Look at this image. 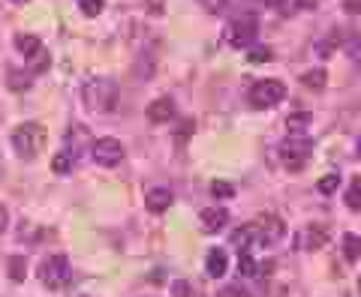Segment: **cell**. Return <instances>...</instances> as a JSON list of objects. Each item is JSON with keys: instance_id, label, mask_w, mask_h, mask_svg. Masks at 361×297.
Returning a JSON list of instances; mask_svg holds the SVG:
<instances>
[{"instance_id": "cell-1", "label": "cell", "mask_w": 361, "mask_h": 297, "mask_svg": "<svg viewBox=\"0 0 361 297\" xmlns=\"http://www.w3.org/2000/svg\"><path fill=\"white\" fill-rule=\"evenodd\" d=\"M82 99L90 111L97 114H106V111H115L118 108V84L111 78H94L82 87Z\"/></svg>"}, {"instance_id": "cell-5", "label": "cell", "mask_w": 361, "mask_h": 297, "mask_svg": "<svg viewBox=\"0 0 361 297\" xmlns=\"http://www.w3.org/2000/svg\"><path fill=\"white\" fill-rule=\"evenodd\" d=\"M256 33H259V18L253 13H244L238 18H232L229 30H226V39H229L232 49H250Z\"/></svg>"}, {"instance_id": "cell-35", "label": "cell", "mask_w": 361, "mask_h": 297, "mask_svg": "<svg viewBox=\"0 0 361 297\" xmlns=\"http://www.w3.org/2000/svg\"><path fill=\"white\" fill-rule=\"evenodd\" d=\"M13 4H27V0H13Z\"/></svg>"}, {"instance_id": "cell-3", "label": "cell", "mask_w": 361, "mask_h": 297, "mask_svg": "<svg viewBox=\"0 0 361 297\" xmlns=\"http://www.w3.org/2000/svg\"><path fill=\"white\" fill-rule=\"evenodd\" d=\"M39 279L45 289H51V291H58L63 289L66 282L73 279V270H70V258L61 255V253H54L42 261V267H39Z\"/></svg>"}, {"instance_id": "cell-26", "label": "cell", "mask_w": 361, "mask_h": 297, "mask_svg": "<svg viewBox=\"0 0 361 297\" xmlns=\"http://www.w3.org/2000/svg\"><path fill=\"white\" fill-rule=\"evenodd\" d=\"M337 187H341V177H337V175H325V177L319 180V184H316V189H319L322 196H331V192H334Z\"/></svg>"}, {"instance_id": "cell-33", "label": "cell", "mask_w": 361, "mask_h": 297, "mask_svg": "<svg viewBox=\"0 0 361 297\" xmlns=\"http://www.w3.org/2000/svg\"><path fill=\"white\" fill-rule=\"evenodd\" d=\"M346 9L349 13H361V0H346Z\"/></svg>"}, {"instance_id": "cell-4", "label": "cell", "mask_w": 361, "mask_h": 297, "mask_svg": "<svg viewBox=\"0 0 361 297\" xmlns=\"http://www.w3.org/2000/svg\"><path fill=\"white\" fill-rule=\"evenodd\" d=\"M310 151H313V144L307 139H301V135H289V139L277 147V156L289 171H298V168L307 165Z\"/></svg>"}, {"instance_id": "cell-21", "label": "cell", "mask_w": 361, "mask_h": 297, "mask_svg": "<svg viewBox=\"0 0 361 297\" xmlns=\"http://www.w3.org/2000/svg\"><path fill=\"white\" fill-rule=\"evenodd\" d=\"M346 208L361 210V175L353 177V184H349V189H346Z\"/></svg>"}, {"instance_id": "cell-17", "label": "cell", "mask_w": 361, "mask_h": 297, "mask_svg": "<svg viewBox=\"0 0 361 297\" xmlns=\"http://www.w3.org/2000/svg\"><path fill=\"white\" fill-rule=\"evenodd\" d=\"M16 45H18V51L25 54V57H30V54H37L39 49H42V42H39V37H33V33H18L16 37Z\"/></svg>"}, {"instance_id": "cell-24", "label": "cell", "mask_w": 361, "mask_h": 297, "mask_svg": "<svg viewBox=\"0 0 361 297\" xmlns=\"http://www.w3.org/2000/svg\"><path fill=\"white\" fill-rule=\"evenodd\" d=\"M78 9H82V15L97 18L106 9V4H103V0H78Z\"/></svg>"}, {"instance_id": "cell-30", "label": "cell", "mask_w": 361, "mask_h": 297, "mask_svg": "<svg viewBox=\"0 0 361 297\" xmlns=\"http://www.w3.org/2000/svg\"><path fill=\"white\" fill-rule=\"evenodd\" d=\"M172 297H190V282H184V279L172 282Z\"/></svg>"}, {"instance_id": "cell-18", "label": "cell", "mask_w": 361, "mask_h": 297, "mask_svg": "<svg viewBox=\"0 0 361 297\" xmlns=\"http://www.w3.org/2000/svg\"><path fill=\"white\" fill-rule=\"evenodd\" d=\"M30 72L25 70V72H21V70H9L6 72V84H9V90H27L33 82H30Z\"/></svg>"}, {"instance_id": "cell-23", "label": "cell", "mask_w": 361, "mask_h": 297, "mask_svg": "<svg viewBox=\"0 0 361 297\" xmlns=\"http://www.w3.org/2000/svg\"><path fill=\"white\" fill-rule=\"evenodd\" d=\"M70 168H73V151H61L51 159V171H58V175H66Z\"/></svg>"}, {"instance_id": "cell-32", "label": "cell", "mask_w": 361, "mask_h": 297, "mask_svg": "<svg viewBox=\"0 0 361 297\" xmlns=\"http://www.w3.org/2000/svg\"><path fill=\"white\" fill-rule=\"evenodd\" d=\"M6 225H9V210L4 208V204H0V234L6 232Z\"/></svg>"}, {"instance_id": "cell-36", "label": "cell", "mask_w": 361, "mask_h": 297, "mask_svg": "<svg viewBox=\"0 0 361 297\" xmlns=\"http://www.w3.org/2000/svg\"><path fill=\"white\" fill-rule=\"evenodd\" d=\"M358 153H361V141H358Z\"/></svg>"}, {"instance_id": "cell-34", "label": "cell", "mask_w": 361, "mask_h": 297, "mask_svg": "<svg viewBox=\"0 0 361 297\" xmlns=\"http://www.w3.org/2000/svg\"><path fill=\"white\" fill-rule=\"evenodd\" d=\"M268 4H271V6H280V4H283V0H268Z\"/></svg>"}, {"instance_id": "cell-20", "label": "cell", "mask_w": 361, "mask_h": 297, "mask_svg": "<svg viewBox=\"0 0 361 297\" xmlns=\"http://www.w3.org/2000/svg\"><path fill=\"white\" fill-rule=\"evenodd\" d=\"M286 127H289L292 135H301V129L310 127V111H295V114H289V118H286Z\"/></svg>"}, {"instance_id": "cell-11", "label": "cell", "mask_w": 361, "mask_h": 297, "mask_svg": "<svg viewBox=\"0 0 361 297\" xmlns=\"http://www.w3.org/2000/svg\"><path fill=\"white\" fill-rule=\"evenodd\" d=\"M226 267H229V255H226L220 246L208 249V255H205V270H208V277L220 279L223 273H226Z\"/></svg>"}, {"instance_id": "cell-37", "label": "cell", "mask_w": 361, "mask_h": 297, "mask_svg": "<svg viewBox=\"0 0 361 297\" xmlns=\"http://www.w3.org/2000/svg\"><path fill=\"white\" fill-rule=\"evenodd\" d=\"M358 291H361V279H358Z\"/></svg>"}, {"instance_id": "cell-19", "label": "cell", "mask_w": 361, "mask_h": 297, "mask_svg": "<svg viewBox=\"0 0 361 297\" xmlns=\"http://www.w3.org/2000/svg\"><path fill=\"white\" fill-rule=\"evenodd\" d=\"M343 258L346 261H358L361 258V237L358 234H343Z\"/></svg>"}, {"instance_id": "cell-15", "label": "cell", "mask_w": 361, "mask_h": 297, "mask_svg": "<svg viewBox=\"0 0 361 297\" xmlns=\"http://www.w3.org/2000/svg\"><path fill=\"white\" fill-rule=\"evenodd\" d=\"M49 66H51V54L45 51V49H39L37 54L27 57V72H30V75H42L45 70H49Z\"/></svg>"}, {"instance_id": "cell-12", "label": "cell", "mask_w": 361, "mask_h": 297, "mask_svg": "<svg viewBox=\"0 0 361 297\" xmlns=\"http://www.w3.org/2000/svg\"><path fill=\"white\" fill-rule=\"evenodd\" d=\"M172 201H175V196H172V189H166V187H157V189L148 192V210L151 213L169 210V208H172Z\"/></svg>"}, {"instance_id": "cell-10", "label": "cell", "mask_w": 361, "mask_h": 297, "mask_svg": "<svg viewBox=\"0 0 361 297\" xmlns=\"http://www.w3.org/2000/svg\"><path fill=\"white\" fill-rule=\"evenodd\" d=\"M145 114H148V120H151V123H169V120L175 118V102L169 99V96H160V99H154V102H151Z\"/></svg>"}, {"instance_id": "cell-7", "label": "cell", "mask_w": 361, "mask_h": 297, "mask_svg": "<svg viewBox=\"0 0 361 297\" xmlns=\"http://www.w3.org/2000/svg\"><path fill=\"white\" fill-rule=\"evenodd\" d=\"M94 163L97 165H103V168H115L121 159H123V144L118 141V139H99V141H94Z\"/></svg>"}, {"instance_id": "cell-29", "label": "cell", "mask_w": 361, "mask_h": 297, "mask_svg": "<svg viewBox=\"0 0 361 297\" xmlns=\"http://www.w3.org/2000/svg\"><path fill=\"white\" fill-rule=\"evenodd\" d=\"M220 297H253L247 289H241V285H226V289L220 291Z\"/></svg>"}, {"instance_id": "cell-31", "label": "cell", "mask_w": 361, "mask_h": 297, "mask_svg": "<svg viewBox=\"0 0 361 297\" xmlns=\"http://www.w3.org/2000/svg\"><path fill=\"white\" fill-rule=\"evenodd\" d=\"M202 4L208 6V13H220V9L226 6V0H202Z\"/></svg>"}, {"instance_id": "cell-13", "label": "cell", "mask_w": 361, "mask_h": 297, "mask_svg": "<svg viewBox=\"0 0 361 297\" xmlns=\"http://www.w3.org/2000/svg\"><path fill=\"white\" fill-rule=\"evenodd\" d=\"M226 222H229V213H226L223 208H208L205 213H202V228H205L208 234H217Z\"/></svg>"}, {"instance_id": "cell-25", "label": "cell", "mask_w": 361, "mask_h": 297, "mask_svg": "<svg viewBox=\"0 0 361 297\" xmlns=\"http://www.w3.org/2000/svg\"><path fill=\"white\" fill-rule=\"evenodd\" d=\"M241 277H259V261L250 253H241Z\"/></svg>"}, {"instance_id": "cell-9", "label": "cell", "mask_w": 361, "mask_h": 297, "mask_svg": "<svg viewBox=\"0 0 361 297\" xmlns=\"http://www.w3.org/2000/svg\"><path fill=\"white\" fill-rule=\"evenodd\" d=\"M325 241H329V228L319 225V222H313V225L304 228V234L298 237V246H304V249H310V253H316V249H319Z\"/></svg>"}, {"instance_id": "cell-2", "label": "cell", "mask_w": 361, "mask_h": 297, "mask_svg": "<svg viewBox=\"0 0 361 297\" xmlns=\"http://www.w3.org/2000/svg\"><path fill=\"white\" fill-rule=\"evenodd\" d=\"M45 141H49V132H45L42 123L27 120L13 132V147L21 159H33L45 151Z\"/></svg>"}, {"instance_id": "cell-6", "label": "cell", "mask_w": 361, "mask_h": 297, "mask_svg": "<svg viewBox=\"0 0 361 297\" xmlns=\"http://www.w3.org/2000/svg\"><path fill=\"white\" fill-rule=\"evenodd\" d=\"M283 99H286V84L277 82V78H262V82H256L253 90H250L253 108H271Z\"/></svg>"}, {"instance_id": "cell-8", "label": "cell", "mask_w": 361, "mask_h": 297, "mask_svg": "<svg viewBox=\"0 0 361 297\" xmlns=\"http://www.w3.org/2000/svg\"><path fill=\"white\" fill-rule=\"evenodd\" d=\"M253 225V232H256V241H262V244H274L283 237V220L274 213H262V216H256V220L250 222Z\"/></svg>"}, {"instance_id": "cell-28", "label": "cell", "mask_w": 361, "mask_h": 297, "mask_svg": "<svg viewBox=\"0 0 361 297\" xmlns=\"http://www.w3.org/2000/svg\"><path fill=\"white\" fill-rule=\"evenodd\" d=\"M211 192H214L217 198H232V196H235V187H232V184H226V180H214V184H211Z\"/></svg>"}, {"instance_id": "cell-22", "label": "cell", "mask_w": 361, "mask_h": 297, "mask_svg": "<svg viewBox=\"0 0 361 297\" xmlns=\"http://www.w3.org/2000/svg\"><path fill=\"white\" fill-rule=\"evenodd\" d=\"M304 87H310V90H322L325 87V82H329V72L325 70H310V72H304Z\"/></svg>"}, {"instance_id": "cell-16", "label": "cell", "mask_w": 361, "mask_h": 297, "mask_svg": "<svg viewBox=\"0 0 361 297\" xmlns=\"http://www.w3.org/2000/svg\"><path fill=\"white\" fill-rule=\"evenodd\" d=\"M6 270H9V279L13 282H25L27 279V258L25 255H13L9 258V265H6Z\"/></svg>"}, {"instance_id": "cell-14", "label": "cell", "mask_w": 361, "mask_h": 297, "mask_svg": "<svg viewBox=\"0 0 361 297\" xmlns=\"http://www.w3.org/2000/svg\"><path fill=\"white\" fill-rule=\"evenodd\" d=\"M232 244L241 249V253H247L253 244H256V232H253V225L247 222V225H241L238 232H232Z\"/></svg>"}, {"instance_id": "cell-27", "label": "cell", "mask_w": 361, "mask_h": 297, "mask_svg": "<svg viewBox=\"0 0 361 297\" xmlns=\"http://www.w3.org/2000/svg\"><path fill=\"white\" fill-rule=\"evenodd\" d=\"M247 61L250 63H268L271 61V49L268 45H256V49H250V54H247Z\"/></svg>"}]
</instances>
